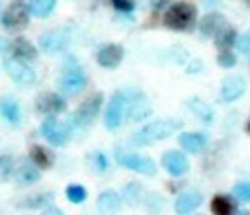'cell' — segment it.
<instances>
[{"instance_id": "cell-1", "label": "cell", "mask_w": 250, "mask_h": 215, "mask_svg": "<svg viewBox=\"0 0 250 215\" xmlns=\"http://www.w3.org/2000/svg\"><path fill=\"white\" fill-rule=\"evenodd\" d=\"M180 127H182V123L180 121H172V119H156V121H150V123H146L145 127H141L133 135V145L145 147V145L158 143V141L170 137Z\"/></svg>"}, {"instance_id": "cell-2", "label": "cell", "mask_w": 250, "mask_h": 215, "mask_svg": "<svg viewBox=\"0 0 250 215\" xmlns=\"http://www.w3.org/2000/svg\"><path fill=\"white\" fill-rule=\"evenodd\" d=\"M195 16H197V10L193 4L189 2H176L172 4L166 14H164V25L170 27V29H176V31H184V29H189L191 23L195 22Z\"/></svg>"}, {"instance_id": "cell-3", "label": "cell", "mask_w": 250, "mask_h": 215, "mask_svg": "<svg viewBox=\"0 0 250 215\" xmlns=\"http://www.w3.org/2000/svg\"><path fill=\"white\" fill-rule=\"evenodd\" d=\"M102 104H104V94H102V92H96V94L88 96V98L78 106V109L74 111L72 123H74L76 127H88V125L96 119V115L100 113Z\"/></svg>"}, {"instance_id": "cell-4", "label": "cell", "mask_w": 250, "mask_h": 215, "mask_svg": "<svg viewBox=\"0 0 250 215\" xmlns=\"http://www.w3.org/2000/svg\"><path fill=\"white\" fill-rule=\"evenodd\" d=\"M115 160L123 168H129V170L139 172V174H145V176H152L156 172V164L148 156H141V154H135V152L121 150V149L115 150Z\"/></svg>"}, {"instance_id": "cell-5", "label": "cell", "mask_w": 250, "mask_h": 215, "mask_svg": "<svg viewBox=\"0 0 250 215\" xmlns=\"http://www.w3.org/2000/svg\"><path fill=\"white\" fill-rule=\"evenodd\" d=\"M125 111H127V94L125 92H115L107 104V109H105V117H104V125L107 129H117L121 123H123V117H125Z\"/></svg>"}, {"instance_id": "cell-6", "label": "cell", "mask_w": 250, "mask_h": 215, "mask_svg": "<svg viewBox=\"0 0 250 215\" xmlns=\"http://www.w3.org/2000/svg\"><path fill=\"white\" fill-rule=\"evenodd\" d=\"M29 23V8L23 2H12L2 14V25L6 29H23Z\"/></svg>"}, {"instance_id": "cell-7", "label": "cell", "mask_w": 250, "mask_h": 215, "mask_svg": "<svg viewBox=\"0 0 250 215\" xmlns=\"http://www.w3.org/2000/svg\"><path fill=\"white\" fill-rule=\"evenodd\" d=\"M4 66L8 70V76L18 86H31L35 82V72L25 64V61H20L16 57H8L4 61Z\"/></svg>"}, {"instance_id": "cell-8", "label": "cell", "mask_w": 250, "mask_h": 215, "mask_svg": "<svg viewBox=\"0 0 250 215\" xmlns=\"http://www.w3.org/2000/svg\"><path fill=\"white\" fill-rule=\"evenodd\" d=\"M86 82H88L86 72H84L78 64H74V66H70V68H66V70L62 72V76H61V80H59V88H61L64 94L74 96V94H78V92L86 86Z\"/></svg>"}, {"instance_id": "cell-9", "label": "cell", "mask_w": 250, "mask_h": 215, "mask_svg": "<svg viewBox=\"0 0 250 215\" xmlns=\"http://www.w3.org/2000/svg\"><path fill=\"white\" fill-rule=\"evenodd\" d=\"M70 41V31L68 29H49L45 33H41L39 37V47L45 51V53H57L61 49H64Z\"/></svg>"}, {"instance_id": "cell-10", "label": "cell", "mask_w": 250, "mask_h": 215, "mask_svg": "<svg viewBox=\"0 0 250 215\" xmlns=\"http://www.w3.org/2000/svg\"><path fill=\"white\" fill-rule=\"evenodd\" d=\"M41 135L53 145V147H62L68 141V131L64 125H61L55 117H47L41 125Z\"/></svg>"}, {"instance_id": "cell-11", "label": "cell", "mask_w": 250, "mask_h": 215, "mask_svg": "<svg viewBox=\"0 0 250 215\" xmlns=\"http://www.w3.org/2000/svg\"><path fill=\"white\" fill-rule=\"evenodd\" d=\"M246 90V80L238 74H232V76H227L221 84V100L223 102H234L238 100Z\"/></svg>"}, {"instance_id": "cell-12", "label": "cell", "mask_w": 250, "mask_h": 215, "mask_svg": "<svg viewBox=\"0 0 250 215\" xmlns=\"http://www.w3.org/2000/svg\"><path fill=\"white\" fill-rule=\"evenodd\" d=\"M123 55H125V51H123L121 45L109 43V45H105V47H102L98 51V57L96 59H98V64L100 66H104V68H115V66L121 64Z\"/></svg>"}, {"instance_id": "cell-13", "label": "cell", "mask_w": 250, "mask_h": 215, "mask_svg": "<svg viewBox=\"0 0 250 215\" xmlns=\"http://www.w3.org/2000/svg\"><path fill=\"white\" fill-rule=\"evenodd\" d=\"M162 166L170 176H182L188 172V158L180 150H166L162 154Z\"/></svg>"}, {"instance_id": "cell-14", "label": "cell", "mask_w": 250, "mask_h": 215, "mask_svg": "<svg viewBox=\"0 0 250 215\" xmlns=\"http://www.w3.org/2000/svg\"><path fill=\"white\" fill-rule=\"evenodd\" d=\"M125 94H127V109H129L131 121L143 119L150 113V108H148V104L141 92H125Z\"/></svg>"}, {"instance_id": "cell-15", "label": "cell", "mask_w": 250, "mask_h": 215, "mask_svg": "<svg viewBox=\"0 0 250 215\" xmlns=\"http://www.w3.org/2000/svg\"><path fill=\"white\" fill-rule=\"evenodd\" d=\"M64 108H66L64 100L55 92H45L37 98V111H41V113L55 115V113H61Z\"/></svg>"}, {"instance_id": "cell-16", "label": "cell", "mask_w": 250, "mask_h": 215, "mask_svg": "<svg viewBox=\"0 0 250 215\" xmlns=\"http://www.w3.org/2000/svg\"><path fill=\"white\" fill-rule=\"evenodd\" d=\"M201 201H203V195H201V192H197V190H186V192H182L180 195H178V199H176V213H191V211H195L199 205H201Z\"/></svg>"}, {"instance_id": "cell-17", "label": "cell", "mask_w": 250, "mask_h": 215, "mask_svg": "<svg viewBox=\"0 0 250 215\" xmlns=\"http://www.w3.org/2000/svg\"><path fill=\"white\" fill-rule=\"evenodd\" d=\"M10 51H12V57L20 59V61H25V63H31L37 59V49L23 37H18L12 41L10 45Z\"/></svg>"}, {"instance_id": "cell-18", "label": "cell", "mask_w": 250, "mask_h": 215, "mask_svg": "<svg viewBox=\"0 0 250 215\" xmlns=\"http://www.w3.org/2000/svg\"><path fill=\"white\" fill-rule=\"evenodd\" d=\"M39 168L31 162V160H23L18 168H16V182L21 184V186H29V184H35L39 180Z\"/></svg>"}, {"instance_id": "cell-19", "label": "cell", "mask_w": 250, "mask_h": 215, "mask_svg": "<svg viewBox=\"0 0 250 215\" xmlns=\"http://www.w3.org/2000/svg\"><path fill=\"white\" fill-rule=\"evenodd\" d=\"M96 207H98V211H102V213H115V211L121 209V197H119L117 192L105 190V192L100 194Z\"/></svg>"}, {"instance_id": "cell-20", "label": "cell", "mask_w": 250, "mask_h": 215, "mask_svg": "<svg viewBox=\"0 0 250 215\" xmlns=\"http://www.w3.org/2000/svg\"><path fill=\"white\" fill-rule=\"evenodd\" d=\"M0 115L8 121V123H14L18 125L20 119H21V111H20V104L14 100V98H0Z\"/></svg>"}, {"instance_id": "cell-21", "label": "cell", "mask_w": 250, "mask_h": 215, "mask_svg": "<svg viewBox=\"0 0 250 215\" xmlns=\"http://www.w3.org/2000/svg\"><path fill=\"white\" fill-rule=\"evenodd\" d=\"M178 141H180V147L188 152H199L207 145V137L203 133H182Z\"/></svg>"}, {"instance_id": "cell-22", "label": "cell", "mask_w": 250, "mask_h": 215, "mask_svg": "<svg viewBox=\"0 0 250 215\" xmlns=\"http://www.w3.org/2000/svg\"><path fill=\"white\" fill-rule=\"evenodd\" d=\"M29 158L39 168H51V164L55 162V154L51 150H47L45 147H39V145H33L29 149Z\"/></svg>"}, {"instance_id": "cell-23", "label": "cell", "mask_w": 250, "mask_h": 215, "mask_svg": "<svg viewBox=\"0 0 250 215\" xmlns=\"http://www.w3.org/2000/svg\"><path fill=\"white\" fill-rule=\"evenodd\" d=\"M213 37H215V43H217L219 47L229 49V47L234 45V41H236V31H234L232 27H229L227 23H223V25L219 27V31H217Z\"/></svg>"}, {"instance_id": "cell-24", "label": "cell", "mask_w": 250, "mask_h": 215, "mask_svg": "<svg viewBox=\"0 0 250 215\" xmlns=\"http://www.w3.org/2000/svg\"><path fill=\"white\" fill-rule=\"evenodd\" d=\"M57 0H31L29 2V12L37 18H47L55 10Z\"/></svg>"}, {"instance_id": "cell-25", "label": "cell", "mask_w": 250, "mask_h": 215, "mask_svg": "<svg viewBox=\"0 0 250 215\" xmlns=\"http://www.w3.org/2000/svg\"><path fill=\"white\" fill-rule=\"evenodd\" d=\"M223 23H225L223 16H219V14H209V16H205V18L201 20V25H199V27H201V33H203V35H215Z\"/></svg>"}, {"instance_id": "cell-26", "label": "cell", "mask_w": 250, "mask_h": 215, "mask_svg": "<svg viewBox=\"0 0 250 215\" xmlns=\"http://www.w3.org/2000/svg\"><path fill=\"white\" fill-rule=\"evenodd\" d=\"M211 211L217 215H230L234 211V201L227 195H215L211 201Z\"/></svg>"}, {"instance_id": "cell-27", "label": "cell", "mask_w": 250, "mask_h": 215, "mask_svg": "<svg viewBox=\"0 0 250 215\" xmlns=\"http://www.w3.org/2000/svg\"><path fill=\"white\" fill-rule=\"evenodd\" d=\"M143 195H145V190L139 184H129L125 188V201L131 205H139L143 201Z\"/></svg>"}, {"instance_id": "cell-28", "label": "cell", "mask_w": 250, "mask_h": 215, "mask_svg": "<svg viewBox=\"0 0 250 215\" xmlns=\"http://www.w3.org/2000/svg\"><path fill=\"white\" fill-rule=\"evenodd\" d=\"M66 197H68V201H72V203H82V201L88 197V192H86V188L80 186V184H70V186L66 188Z\"/></svg>"}, {"instance_id": "cell-29", "label": "cell", "mask_w": 250, "mask_h": 215, "mask_svg": "<svg viewBox=\"0 0 250 215\" xmlns=\"http://www.w3.org/2000/svg\"><path fill=\"white\" fill-rule=\"evenodd\" d=\"M189 108H191L201 119H205V121H211V119H213V109H211L205 102H199L197 98H193V100H189Z\"/></svg>"}, {"instance_id": "cell-30", "label": "cell", "mask_w": 250, "mask_h": 215, "mask_svg": "<svg viewBox=\"0 0 250 215\" xmlns=\"http://www.w3.org/2000/svg\"><path fill=\"white\" fill-rule=\"evenodd\" d=\"M232 194H234L242 203H250V182H238V184H234Z\"/></svg>"}, {"instance_id": "cell-31", "label": "cell", "mask_w": 250, "mask_h": 215, "mask_svg": "<svg viewBox=\"0 0 250 215\" xmlns=\"http://www.w3.org/2000/svg\"><path fill=\"white\" fill-rule=\"evenodd\" d=\"M12 168H14V158L8 154L0 156V184L8 180V176L12 174Z\"/></svg>"}, {"instance_id": "cell-32", "label": "cell", "mask_w": 250, "mask_h": 215, "mask_svg": "<svg viewBox=\"0 0 250 215\" xmlns=\"http://www.w3.org/2000/svg\"><path fill=\"white\" fill-rule=\"evenodd\" d=\"M90 164H92V168H94V170L104 172V170L107 168V158H105L100 150H96L94 154H90Z\"/></svg>"}, {"instance_id": "cell-33", "label": "cell", "mask_w": 250, "mask_h": 215, "mask_svg": "<svg viewBox=\"0 0 250 215\" xmlns=\"http://www.w3.org/2000/svg\"><path fill=\"white\" fill-rule=\"evenodd\" d=\"M217 63H219L223 68H230V66H234V64H236V57H234L230 51H223V53H219Z\"/></svg>"}, {"instance_id": "cell-34", "label": "cell", "mask_w": 250, "mask_h": 215, "mask_svg": "<svg viewBox=\"0 0 250 215\" xmlns=\"http://www.w3.org/2000/svg\"><path fill=\"white\" fill-rule=\"evenodd\" d=\"M47 201H49V194H43V195H31V199L23 201L21 205H25V207H43Z\"/></svg>"}, {"instance_id": "cell-35", "label": "cell", "mask_w": 250, "mask_h": 215, "mask_svg": "<svg viewBox=\"0 0 250 215\" xmlns=\"http://www.w3.org/2000/svg\"><path fill=\"white\" fill-rule=\"evenodd\" d=\"M236 45H238L240 53H244L248 57V61H250V31H246L244 35H240L238 41H236Z\"/></svg>"}, {"instance_id": "cell-36", "label": "cell", "mask_w": 250, "mask_h": 215, "mask_svg": "<svg viewBox=\"0 0 250 215\" xmlns=\"http://www.w3.org/2000/svg\"><path fill=\"white\" fill-rule=\"evenodd\" d=\"M111 4L119 12H131L135 8V0H111Z\"/></svg>"}, {"instance_id": "cell-37", "label": "cell", "mask_w": 250, "mask_h": 215, "mask_svg": "<svg viewBox=\"0 0 250 215\" xmlns=\"http://www.w3.org/2000/svg\"><path fill=\"white\" fill-rule=\"evenodd\" d=\"M4 47H6V39H4V37H0V51H2Z\"/></svg>"}, {"instance_id": "cell-38", "label": "cell", "mask_w": 250, "mask_h": 215, "mask_svg": "<svg viewBox=\"0 0 250 215\" xmlns=\"http://www.w3.org/2000/svg\"><path fill=\"white\" fill-rule=\"evenodd\" d=\"M246 131L250 133V119H248V123H246Z\"/></svg>"}]
</instances>
